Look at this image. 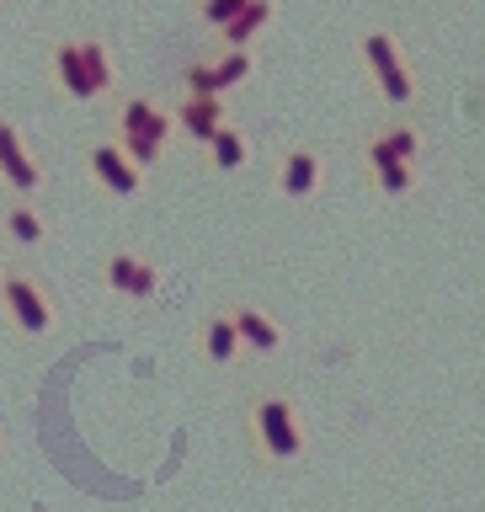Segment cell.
I'll return each mask as SVG.
<instances>
[{"mask_svg": "<svg viewBox=\"0 0 485 512\" xmlns=\"http://www.w3.org/2000/svg\"><path fill=\"white\" fill-rule=\"evenodd\" d=\"M251 443L267 464H294L310 448V427H304V411L288 395H256L251 400Z\"/></svg>", "mask_w": 485, "mask_h": 512, "instance_id": "1", "label": "cell"}, {"mask_svg": "<svg viewBox=\"0 0 485 512\" xmlns=\"http://www.w3.org/2000/svg\"><path fill=\"white\" fill-rule=\"evenodd\" d=\"M230 315H235V331H240V342H246V352L272 358V352L283 347V331L267 310H256V304H230Z\"/></svg>", "mask_w": 485, "mask_h": 512, "instance_id": "15", "label": "cell"}, {"mask_svg": "<svg viewBox=\"0 0 485 512\" xmlns=\"http://www.w3.org/2000/svg\"><path fill=\"white\" fill-rule=\"evenodd\" d=\"M112 139H118V144H123V150L139 160L144 171H155V166H160V155H166V144L150 139V134H112Z\"/></svg>", "mask_w": 485, "mask_h": 512, "instance_id": "21", "label": "cell"}, {"mask_svg": "<svg viewBox=\"0 0 485 512\" xmlns=\"http://www.w3.org/2000/svg\"><path fill=\"white\" fill-rule=\"evenodd\" d=\"M379 139L390 144L400 160H411V166H416V160H422V150H427V139H422V128H416V123H390V128H379Z\"/></svg>", "mask_w": 485, "mask_h": 512, "instance_id": "19", "label": "cell"}, {"mask_svg": "<svg viewBox=\"0 0 485 512\" xmlns=\"http://www.w3.org/2000/svg\"><path fill=\"white\" fill-rule=\"evenodd\" d=\"M0 454H6V432H0Z\"/></svg>", "mask_w": 485, "mask_h": 512, "instance_id": "22", "label": "cell"}, {"mask_svg": "<svg viewBox=\"0 0 485 512\" xmlns=\"http://www.w3.org/2000/svg\"><path fill=\"white\" fill-rule=\"evenodd\" d=\"M251 75H256V48H214V54L187 64L182 86L198 91V96H224V91L246 86Z\"/></svg>", "mask_w": 485, "mask_h": 512, "instance_id": "4", "label": "cell"}, {"mask_svg": "<svg viewBox=\"0 0 485 512\" xmlns=\"http://www.w3.org/2000/svg\"><path fill=\"white\" fill-rule=\"evenodd\" d=\"M0 230H6L11 246L38 251V246H48L54 224H48V214L38 208V198H16V192H6V208H0Z\"/></svg>", "mask_w": 485, "mask_h": 512, "instance_id": "12", "label": "cell"}, {"mask_svg": "<svg viewBox=\"0 0 485 512\" xmlns=\"http://www.w3.org/2000/svg\"><path fill=\"white\" fill-rule=\"evenodd\" d=\"M363 166H368L374 192H384V198H406V192H416V166H411V160H400L379 134L363 139Z\"/></svg>", "mask_w": 485, "mask_h": 512, "instance_id": "8", "label": "cell"}, {"mask_svg": "<svg viewBox=\"0 0 485 512\" xmlns=\"http://www.w3.org/2000/svg\"><path fill=\"white\" fill-rule=\"evenodd\" d=\"M0 283H6V267H0Z\"/></svg>", "mask_w": 485, "mask_h": 512, "instance_id": "23", "label": "cell"}, {"mask_svg": "<svg viewBox=\"0 0 485 512\" xmlns=\"http://www.w3.org/2000/svg\"><path fill=\"white\" fill-rule=\"evenodd\" d=\"M198 352H203L208 368H230L240 352H246V342H240L230 310H208V315L198 320Z\"/></svg>", "mask_w": 485, "mask_h": 512, "instance_id": "13", "label": "cell"}, {"mask_svg": "<svg viewBox=\"0 0 485 512\" xmlns=\"http://www.w3.org/2000/svg\"><path fill=\"white\" fill-rule=\"evenodd\" d=\"M86 171H91V182L102 192H112V198H139L144 182H150V171H144L118 139H96L86 150Z\"/></svg>", "mask_w": 485, "mask_h": 512, "instance_id": "5", "label": "cell"}, {"mask_svg": "<svg viewBox=\"0 0 485 512\" xmlns=\"http://www.w3.org/2000/svg\"><path fill=\"white\" fill-rule=\"evenodd\" d=\"M363 64H368V75H374V86H379V96L390 107H406V102H416V75H411V64H406V54H400V43L390 38V32H363Z\"/></svg>", "mask_w": 485, "mask_h": 512, "instance_id": "3", "label": "cell"}, {"mask_svg": "<svg viewBox=\"0 0 485 512\" xmlns=\"http://www.w3.org/2000/svg\"><path fill=\"white\" fill-rule=\"evenodd\" d=\"M112 134H150L160 144H171L176 139V112L160 107L155 96H123L118 118H112Z\"/></svg>", "mask_w": 485, "mask_h": 512, "instance_id": "9", "label": "cell"}, {"mask_svg": "<svg viewBox=\"0 0 485 512\" xmlns=\"http://www.w3.org/2000/svg\"><path fill=\"white\" fill-rule=\"evenodd\" d=\"M272 16H278V6H272V0H251V6L240 11L230 27L214 32V38H219L214 48H256V38H262V32L272 27Z\"/></svg>", "mask_w": 485, "mask_h": 512, "instance_id": "16", "label": "cell"}, {"mask_svg": "<svg viewBox=\"0 0 485 512\" xmlns=\"http://www.w3.org/2000/svg\"><path fill=\"white\" fill-rule=\"evenodd\" d=\"M272 187L283 192V198H315V187H320V150L315 144H294V150H283L278 155V166H272Z\"/></svg>", "mask_w": 485, "mask_h": 512, "instance_id": "11", "label": "cell"}, {"mask_svg": "<svg viewBox=\"0 0 485 512\" xmlns=\"http://www.w3.org/2000/svg\"><path fill=\"white\" fill-rule=\"evenodd\" d=\"M43 182H48V176L38 166V155L27 150L22 128H16L11 118H0V187L16 192V198H38Z\"/></svg>", "mask_w": 485, "mask_h": 512, "instance_id": "7", "label": "cell"}, {"mask_svg": "<svg viewBox=\"0 0 485 512\" xmlns=\"http://www.w3.org/2000/svg\"><path fill=\"white\" fill-rule=\"evenodd\" d=\"M203 155H208V166H214L219 176H230V171H246V160H251V139H246V128L224 123L219 134L203 144Z\"/></svg>", "mask_w": 485, "mask_h": 512, "instance_id": "17", "label": "cell"}, {"mask_svg": "<svg viewBox=\"0 0 485 512\" xmlns=\"http://www.w3.org/2000/svg\"><path fill=\"white\" fill-rule=\"evenodd\" d=\"M246 6H251V0H198V22H203L208 32H224Z\"/></svg>", "mask_w": 485, "mask_h": 512, "instance_id": "20", "label": "cell"}, {"mask_svg": "<svg viewBox=\"0 0 485 512\" xmlns=\"http://www.w3.org/2000/svg\"><path fill=\"white\" fill-rule=\"evenodd\" d=\"M54 86L64 102H96L91 75H86V54H80V38H59L54 43Z\"/></svg>", "mask_w": 485, "mask_h": 512, "instance_id": "14", "label": "cell"}, {"mask_svg": "<svg viewBox=\"0 0 485 512\" xmlns=\"http://www.w3.org/2000/svg\"><path fill=\"white\" fill-rule=\"evenodd\" d=\"M102 283H107V294H118L128 304H150L160 294V267L128 246H112L102 256Z\"/></svg>", "mask_w": 485, "mask_h": 512, "instance_id": "6", "label": "cell"}, {"mask_svg": "<svg viewBox=\"0 0 485 512\" xmlns=\"http://www.w3.org/2000/svg\"><path fill=\"white\" fill-rule=\"evenodd\" d=\"M0 315L11 320L22 336H54L59 326V304L54 294H48V283L38 278V272H27V267H6V283H0Z\"/></svg>", "mask_w": 485, "mask_h": 512, "instance_id": "2", "label": "cell"}, {"mask_svg": "<svg viewBox=\"0 0 485 512\" xmlns=\"http://www.w3.org/2000/svg\"><path fill=\"white\" fill-rule=\"evenodd\" d=\"M80 54H86V75H91L96 102L118 91V64H112V48H107L102 38H80Z\"/></svg>", "mask_w": 485, "mask_h": 512, "instance_id": "18", "label": "cell"}, {"mask_svg": "<svg viewBox=\"0 0 485 512\" xmlns=\"http://www.w3.org/2000/svg\"><path fill=\"white\" fill-rule=\"evenodd\" d=\"M171 112H176V134H187L192 144H208L224 123H230L224 96H198V91H182Z\"/></svg>", "mask_w": 485, "mask_h": 512, "instance_id": "10", "label": "cell"}]
</instances>
